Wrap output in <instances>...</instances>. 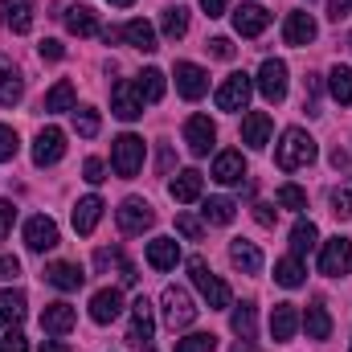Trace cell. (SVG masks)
Instances as JSON below:
<instances>
[{
    "label": "cell",
    "instance_id": "obj_1",
    "mask_svg": "<svg viewBox=\"0 0 352 352\" xmlns=\"http://www.w3.org/2000/svg\"><path fill=\"white\" fill-rule=\"evenodd\" d=\"M316 160V140L303 131V127H287L278 148H274V164L283 173H295V168H307Z\"/></svg>",
    "mask_w": 352,
    "mask_h": 352
},
{
    "label": "cell",
    "instance_id": "obj_2",
    "mask_svg": "<svg viewBox=\"0 0 352 352\" xmlns=\"http://www.w3.org/2000/svg\"><path fill=\"white\" fill-rule=\"evenodd\" d=\"M111 168L115 176H123V180H131V176L144 168V140L140 135H119L115 140V148H111Z\"/></svg>",
    "mask_w": 352,
    "mask_h": 352
},
{
    "label": "cell",
    "instance_id": "obj_3",
    "mask_svg": "<svg viewBox=\"0 0 352 352\" xmlns=\"http://www.w3.org/2000/svg\"><path fill=\"white\" fill-rule=\"evenodd\" d=\"M188 274H192V283H197V291L209 299V307H230V287L209 270L205 258H188Z\"/></svg>",
    "mask_w": 352,
    "mask_h": 352
},
{
    "label": "cell",
    "instance_id": "obj_4",
    "mask_svg": "<svg viewBox=\"0 0 352 352\" xmlns=\"http://www.w3.org/2000/svg\"><path fill=\"white\" fill-rule=\"evenodd\" d=\"M160 303H164V324H168L173 332L188 328V324L197 320V307H192V299H188V291H184V287H164Z\"/></svg>",
    "mask_w": 352,
    "mask_h": 352
},
{
    "label": "cell",
    "instance_id": "obj_5",
    "mask_svg": "<svg viewBox=\"0 0 352 352\" xmlns=\"http://www.w3.org/2000/svg\"><path fill=\"white\" fill-rule=\"evenodd\" d=\"M352 270V242L349 238H328L324 242V250H320V274H328V278H344Z\"/></svg>",
    "mask_w": 352,
    "mask_h": 352
},
{
    "label": "cell",
    "instance_id": "obj_6",
    "mask_svg": "<svg viewBox=\"0 0 352 352\" xmlns=\"http://www.w3.org/2000/svg\"><path fill=\"white\" fill-rule=\"evenodd\" d=\"M250 94H254V78L242 74V70H234V74L217 87V111H246Z\"/></svg>",
    "mask_w": 352,
    "mask_h": 352
},
{
    "label": "cell",
    "instance_id": "obj_7",
    "mask_svg": "<svg viewBox=\"0 0 352 352\" xmlns=\"http://www.w3.org/2000/svg\"><path fill=\"white\" fill-rule=\"evenodd\" d=\"M115 217H119V230H123V234H144V230L156 226V213H152V205H148L144 197H127V201L115 209Z\"/></svg>",
    "mask_w": 352,
    "mask_h": 352
},
{
    "label": "cell",
    "instance_id": "obj_8",
    "mask_svg": "<svg viewBox=\"0 0 352 352\" xmlns=\"http://www.w3.org/2000/svg\"><path fill=\"white\" fill-rule=\"evenodd\" d=\"M66 156V131L62 127H41L37 140H33V164L37 168H50Z\"/></svg>",
    "mask_w": 352,
    "mask_h": 352
},
{
    "label": "cell",
    "instance_id": "obj_9",
    "mask_svg": "<svg viewBox=\"0 0 352 352\" xmlns=\"http://www.w3.org/2000/svg\"><path fill=\"white\" fill-rule=\"evenodd\" d=\"M254 87L263 90L266 102H283V98H287V62L266 58L263 66H258V82H254Z\"/></svg>",
    "mask_w": 352,
    "mask_h": 352
},
{
    "label": "cell",
    "instance_id": "obj_10",
    "mask_svg": "<svg viewBox=\"0 0 352 352\" xmlns=\"http://www.w3.org/2000/svg\"><path fill=\"white\" fill-rule=\"evenodd\" d=\"M156 336V320H152V303L140 295L135 303H131V324H127V344L131 349H144L148 340Z\"/></svg>",
    "mask_w": 352,
    "mask_h": 352
},
{
    "label": "cell",
    "instance_id": "obj_11",
    "mask_svg": "<svg viewBox=\"0 0 352 352\" xmlns=\"http://www.w3.org/2000/svg\"><path fill=\"white\" fill-rule=\"evenodd\" d=\"M213 140H217L213 119H209V115H188V123H184V144H188V152H192V156H209Z\"/></svg>",
    "mask_w": 352,
    "mask_h": 352
},
{
    "label": "cell",
    "instance_id": "obj_12",
    "mask_svg": "<svg viewBox=\"0 0 352 352\" xmlns=\"http://www.w3.org/2000/svg\"><path fill=\"white\" fill-rule=\"evenodd\" d=\"M25 246H29L33 254L54 250V246H58V226H54V217H45V213L29 217V221H25Z\"/></svg>",
    "mask_w": 352,
    "mask_h": 352
},
{
    "label": "cell",
    "instance_id": "obj_13",
    "mask_svg": "<svg viewBox=\"0 0 352 352\" xmlns=\"http://www.w3.org/2000/svg\"><path fill=\"white\" fill-rule=\"evenodd\" d=\"M176 90H180L188 102H197V98L209 94V74H205L197 62H176Z\"/></svg>",
    "mask_w": 352,
    "mask_h": 352
},
{
    "label": "cell",
    "instance_id": "obj_14",
    "mask_svg": "<svg viewBox=\"0 0 352 352\" xmlns=\"http://www.w3.org/2000/svg\"><path fill=\"white\" fill-rule=\"evenodd\" d=\"M111 111L123 119V123H131V119H140L144 115V98H140V90H135V82H115V90H111Z\"/></svg>",
    "mask_w": 352,
    "mask_h": 352
},
{
    "label": "cell",
    "instance_id": "obj_15",
    "mask_svg": "<svg viewBox=\"0 0 352 352\" xmlns=\"http://www.w3.org/2000/svg\"><path fill=\"white\" fill-rule=\"evenodd\" d=\"M119 316H123V295H119L115 287L94 291V299H90V320H94V324H115Z\"/></svg>",
    "mask_w": 352,
    "mask_h": 352
},
{
    "label": "cell",
    "instance_id": "obj_16",
    "mask_svg": "<svg viewBox=\"0 0 352 352\" xmlns=\"http://www.w3.org/2000/svg\"><path fill=\"white\" fill-rule=\"evenodd\" d=\"M316 21H311V12H287V21H283V41L287 45H311L316 41Z\"/></svg>",
    "mask_w": 352,
    "mask_h": 352
},
{
    "label": "cell",
    "instance_id": "obj_17",
    "mask_svg": "<svg viewBox=\"0 0 352 352\" xmlns=\"http://www.w3.org/2000/svg\"><path fill=\"white\" fill-rule=\"evenodd\" d=\"M119 41H127V45H131V50H140V54H152V50H160V45H156V29H152L144 16H135V21L119 25Z\"/></svg>",
    "mask_w": 352,
    "mask_h": 352
},
{
    "label": "cell",
    "instance_id": "obj_18",
    "mask_svg": "<svg viewBox=\"0 0 352 352\" xmlns=\"http://www.w3.org/2000/svg\"><path fill=\"white\" fill-rule=\"evenodd\" d=\"M74 320H78V311L70 307V303H45V311H41V328L50 332V336H66L70 328H74Z\"/></svg>",
    "mask_w": 352,
    "mask_h": 352
},
{
    "label": "cell",
    "instance_id": "obj_19",
    "mask_svg": "<svg viewBox=\"0 0 352 352\" xmlns=\"http://www.w3.org/2000/svg\"><path fill=\"white\" fill-rule=\"evenodd\" d=\"M41 278H45L50 287H58V291H78V287L87 283V274H82L78 263H50Z\"/></svg>",
    "mask_w": 352,
    "mask_h": 352
},
{
    "label": "cell",
    "instance_id": "obj_20",
    "mask_svg": "<svg viewBox=\"0 0 352 352\" xmlns=\"http://www.w3.org/2000/svg\"><path fill=\"white\" fill-rule=\"evenodd\" d=\"M62 21H66V29H70L74 37H94V33H98V12H94L90 4H70V8H62Z\"/></svg>",
    "mask_w": 352,
    "mask_h": 352
},
{
    "label": "cell",
    "instance_id": "obj_21",
    "mask_svg": "<svg viewBox=\"0 0 352 352\" xmlns=\"http://www.w3.org/2000/svg\"><path fill=\"white\" fill-rule=\"evenodd\" d=\"M266 25H270V12H266L263 4H242V8H234V29H238L242 37H258Z\"/></svg>",
    "mask_w": 352,
    "mask_h": 352
},
{
    "label": "cell",
    "instance_id": "obj_22",
    "mask_svg": "<svg viewBox=\"0 0 352 352\" xmlns=\"http://www.w3.org/2000/svg\"><path fill=\"white\" fill-rule=\"evenodd\" d=\"M25 94V82H21V70L12 66V58L0 54V107H16Z\"/></svg>",
    "mask_w": 352,
    "mask_h": 352
},
{
    "label": "cell",
    "instance_id": "obj_23",
    "mask_svg": "<svg viewBox=\"0 0 352 352\" xmlns=\"http://www.w3.org/2000/svg\"><path fill=\"white\" fill-rule=\"evenodd\" d=\"M270 131H274V123H270L266 111H250L242 119V144H250V148H266L270 144Z\"/></svg>",
    "mask_w": 352,
    "mask_h": 352
},
{
    "label": "cell",
    "instance_id": "obj_24",
    "mask_svg": "<svg viewBox=\"0 0 352 352\" xmlns=\"http://www.w3.org/2000/svg\"><path fill=\"white\" fill-rule=\"evenodd\" d=\"M0 16L12 33H29L33 29V0H0Z\"/></svg>",
    "mask_w": 352,
    "mask_h": 352
},
{
    "label": "cell",
    "instance_id": "obj_25",
    "mask_svg": "<svg viewBox=\"0 0 352 352\" xmlns=\"http://www.w3.org/2000/svg\"><path fill=\"white\" fill-rule=\"evenodd\" d=\"M230 263L238 266L242 274H258L263 270V250L254 242H246V238H234L230 242Z\"/></svg>",
    "mask_w": 352,
    "mask_h": 352
},
{
    "label": "cell",
    "instance_id": "obj_26",
    "mask_svg": "<svg viewBox=\"0 0 352 352\" xmlns=\"http://www.w3.org/2000/svg\"><path fill=\"white\" fill-rule=\"evenodd\" d=\"M295 328H299V311H295V303H274V311H270V336L283 344V340L295 336Z\"/></svg>",
    "mask_w": 352,
    "mask_h": 352
},
{
    "label": "cell",
    "instance_id": "obj_27",
    "mask_svg": "<svg viewBox=\"0 0 352 352\" xmlns=\"http://www.w3.org/2000/svg\"><path fill=\"white\" fill-rule=\"evenodd\" d=\"M242 176H246L242 152H217V160H213V180L217 184H238Z\"/></svg>",
    "mask_w": 352,
    "mask_h": 352
},
{
    "label": "cell",
    "instance_id": "obj_28",
    "mask_svg": "<svg viewBox=\"0 0 352 352\" xmlns=\"http://www.w3.org/2000/svg\"><path fill=\"white\" fill-rule=\"evenodd\" d=\"M176 263H180L176 238H156V242H148V266H152V270H173Z\"/></svg>",
    "mask_w": 352,
    "mask_h": 352
},
{
    "label": "cell",
    "instance_id": "obj_29",
    "mask_svg": "<svg viewBox=\"0 0 352 352\" xmlns=\"http://www.w3.org/2000/svg\"><path fill=\"white\" fill-rule=\"evenodd\" d=\"M201 188H205V176L197 173V168H184V173L176 176L173 184H168V192H173V201L180 205H188V201H197L201 197Z\"/></svg>",
    "mask_w": 352,
    "mask_h": 352
},
{
    "label": "cell",
    "instance_id": "obj_30",
    "mask_svg": "<svg viewBox=\"0 0 352 352\" xmlns=\"http://www.w3.org/2000/svg\"><path fill=\"white\" fill-rule=\"evenodd\" d=\"M102 209H107V205H102L98 197H82V201L74 205V230H78V234H94V226L102 221Z\"/></svg>",
    "mask_w": 352,
    "mask_h": 352
},
{
    "label": "cell",
    "instance_id": "obj_31",
    "mask_svg": "<svg viewBox=\"0 0 352 352\" xmlns=\"http://www.w3.org/2000/svg\"><path fill=\"white\" fill-rule=\"evenodd\" d=\"M316 242H320L316 221H295V226H291V254H295V258L311 254V250H316Z\"/></svg>",
    "mask_w": 352,
    "mask_h": 352
},
{
    "label": "cell",
    "instance_id": "obj_32",
    "mask_svg": "<svg viewBox=\"0 0 352 352\" xmlns=\"http://www.w3.org/2000/svg\"><path fill=\"white\" fill-rule=\"evenodd\" d=\"M303 328H307V336H311V340H328V336H332V316H328V307H324L320 299L307 307Z\"/></svg>",
    "mask_w": 352,
    "mask_h": 352
},
{
    "label": "cell",
    "instance_id": "obj_33",
    "mask_svg": "<svg viewBox=\"0 0 352 352\" xmlns=\"http://www.w3.org/2000/svg\"><path fill=\"white\" fill-rule=\"evenodd\" d=\"M25 320V291H0V328H16Z\"/></svg>",
    "mask_w": 352,
    "mask_h": 352
},
{
    "label": "cell",
    "instance_id": "obj_34",
    "mask_svg": "<svg viewBox=\"0 0 352 352\" xmlns=\"http://www.w3.org/2000/svg\"><path fill=\"white\" fill-rule=\"evenodd\" d=\"M303 278H307V266L299 263L295 254H287V258L274 263V283L278 287H303Z\"/></svg>",
    "mask_w": 352,
    "mask_h": 352
},
{
    "label": "cell",
    "instance_id": "obj_35",
    "mask_svg": "<svg viewBox=\"0 0 352 352\" xmlns=\"http://www.w3.org/2000/svg\"><path fill=\"white\" fill-rule=\"evenodd\" d=\"M201 213H205V221H209V226H230V221H234V213H238V205H234L230 197H209V201L201 205Z\"/></svg>",
    "mask_w": 352,
    "mask_h": 352
},
{
    "label": "cell",
    "instance_id": "obj_36",
    "mask_svg": "<svg viewBox=\"0 0 352 352\" xmlns=\"http://www.w3.org/2000/svg\"><path fill=\"white\" fill-rule=\"evenodd\" d=\"M328 90H332V98H336L340 107H352V70L349 66H332V74H328Z\"/></svg>",
    "mask_w": 352,
    "mask_h": 352
},
{
    "label": "cell",
    "instance_id": "obj_37",
    "mask_svg": "<svg viewBox=\"0 0 352 352\" xmlns=\"http://www.w3.org/2000/svg\"><path fill=\"white\" fill-rule=\"evenodd\" d=\"M74 82L70 78H62V82H54L50 94H45V111H74Z\"/></svg>",
    "mask_w": 352,
    "mask_h": 352
},
{
    "label": "cell",
    "instance_id": "obj_38",
    "mask_svg": "<svg viewBox=\"0 0 352 352\" xmlns=\"http://www.w3.org/2000/svg\"><path fill=\"white\" fill-rule=\"evenodd\" d=\"M160 29H164V37L168 41H180L184 33H188V8H164V16H160Z\"/></svg>",
    "mask_w": 352,
    "mask_h": 352
},
{
    "label": "cell",
    "instance_id": "obj_39",
    "mask_svg": "<svg viewBox=\"0 0 352 352\" xmlns=\"http://www.w3.org/2000/svg\"><path fill=\"white\" fill-rule=\"evenodd\" d=\"M135 90H140L144 102H160V98H164V74H160V70H144V74L135 78Z\"/></svg>",
    "mask_w": 352,
    "mask_h": 352
},
{
    "label": "cell",
    "instance_id": "obj_40",
    "mask_svg": "<svg viewBox=\"0 0 352 352\" xmlns=\"http://www.w3.org/2000/svg\"><path fill=\"white\" fill-rule=\"evenodd\" d=\"M230 328H234L242 340H254V303H238L234 316H230Z\"/></svg>",
    "mask_w": 352,
    "mask_h": 352
},
{
    "label": "cell",
    "instance_id": "obj_41",
    "mask_svg": "<svg viewBox=\"0 0 352 352\" xmlns=\"http://www.w3.org/2000/svg\"><path fill=\"white\" fill-rule=\"evenodd\" d=\"M98 127H102V119H98V111H94V107H74V131H78L82 140H94V135H98Z\"/></svg>",
    "mask_w": 352,
    "mask_h": 352
},
{
    "label": "cell",
    "instance_id": "obj_42",
    "mask_svg": "<svg viewBox=\"0 0 352 352\" xmlns=\"http://www.w3.org/2000/svg\"><path fill=\"white\" fill-rule=\"evenodd\" d=\"M176 352H217V336L213 332H192V336L176 340Z\"/></svg>",
    "mask_w": 352,
    "mask_h": 352
},
{
    "label": "cell",
    "instance_id": "obj_43",
    "mask_svg": "<svg viewBox=\"0 0 352 352\" xmlns=\"http://www.w3.org/2000/svg\"><path fill=\"white\" fill-rule=\"evenodd\" d=\"M274 201H278L283 209H295V213H299V209H307V192H303L299 184H283V188L274 192Z\"/></svg>",
    "mask_w": 352,
    "mask_h": 352
},
{
    "label": "cell",
    "instance_id": "obj_44",
    "mask_svg": "<svg viewBox=\"0 0 352 352\" xmlns=\"http://www.w3.org/2000/svg\"><path fill=\"white\" fill-rule=\"evenodd\" d=\"M332 217H336V221H344V217H352V188H349V184L332 192Z\"/></svg>",
    "mask_w": 352,
    "mask_h": 352
},
{
    "label": "cell",
    "instance_id": "obj_45",
    "mask_svg": "<svg viewBox=\"0 0 352 352\" xmlns=\"http://www.w3.org/2000/svg\"><path fill=\"white\" fill-rule=\"evenodd\" d=\"M316 107H320V78L307 74V78H303V111H307V115H320Z\"/></svg>",
    "mask_w": 352,
    "mask_h": 352
},
{
    "label": "cell",
    "instance_id": "obj_46",
    "mask_svg": "<svg viewBox=\"0 0 352 352\" xmlns=\"http://www.w3.org/2000/svg\"><path fill=\"white\" fill-rule=\"evenodd\" d=\"M176 230H180L188 242H201V234H205V230H201V221H197L192 213H176Z\"/></svg>",
    "mask_w": 352,
    "mask_h": 352
},
{
    "label": "cell",
    "instance_id": "obj_47",
    "mask_svg": "<svg viewBox=\"0 0 352 352\" xmlns=\"http://www.w3.org/2000/svg\"><path fill=\"white\" fill-rule=\"evenodd\" d=\"M16 148H21V140H16V131L0 123V164H4V160H12V156H16Z\"/></svg>",
    "mask_w": 352,
    "mask_h": 352
},
{
    "label": "cell",
    "instance_id": "obj_48",
    "mask_svg": "<svg viewBox=\"0 0 352 352\" xmlns=\"http://www.w3.org/2000/svg\"><path fill=\"white\" fill-rule=\"evenodd\" d=\"M0 352H29V340H25L16 328H8V332H4V340H0Z\"/></svg>",
    "mask_w": 352,
    "mask_h": 352
},
{
    "label": "cell",
    "instance_id": "obj_49",
    "mask_svg": "<svg viewBox=\"0 0 352 352\" xmlns=\"http://www.w3.org/2000/svg\"><path fill=\"white\" fill-rule=\"evenodd\" d=\"M205 50H209L213 58H221V62H230V58H234V41H230V37H213Z\"/></svg>",
    "mask_w": 352,
    "mask_h": 352
},
{
    "label": "cell",
    "instance_id": "obj_50",
    "mask_svg": "<svg viewBox=\"0 0 352 352\" xmlns=\"http://www.w3.org/2000/svg\"><path fill=\"white\" fill-rule=\"evenodd\" d=\"M12 221H16V205H12V201H0V242L8 238Z\"/></svg>",
    "mask_w": 352,
    "mask_h": 352
},
{
    "label": "cell",
    "instance_id": "obj_51",
    "mask_svg": "<svg viewBox=\"0 0 352 352\" xmlns=\"http://www.w3.org/2000/svg\"><path fill=\"white\" fill-rule=\"evenodd\" d=\"M82 180H90V184H102V180H107V168H102V160H94V156H90L87 164H82Z\"/></svg>",
    "mask_w": 352,
    "mask_h": 352
},
{
    "label": "cell",
    "instance_id": "obj_52",
    "mask_svg": "<svg viewBox=\"0 0 352 352\" xmlns=\"http://www.w3.org/2000/svg\"><path fill=\"white\" fill-rule=\"evenodd\" d=\"M37 50H41V58H45V62H62V54H66V50H62V41H54V37H45Z\"/></svg>",
    "mask_w": 352,
    "mask_h": 352
},
{
    "label": "cell",
    "instance_id": "obj_53",
    "mask_svg": "<svg viewBox=\"0 0 352 352\" xmlns=\"http://www.w3.org/2000/svg\"><path fill=\"white\" fill-rule=\"evenodd\" d=\"M254 221H258L263 230H270V226L278 221V209H274V205H254Z\"/></svg>",
    "mask_w": 352,
    "mask_h": 352
},
{
    "label": "cell",
    "instance_id": "obj_54",
    "mask_svg": "<svg viewBox=\"0 0 352 352\" xmlns=\"http://www.w3.org/2000/svg\"><path fill=\"white\" fill-rule=\"evenodd\" d=\"M119 263H123V250H98V254H94V266H98V270L119 266Z\"/></svg>",
    "mask_w": 352,
    "mask_h": 352
},
{
    "label": "cell",
    "instance_id": "obj_55",
    "mask_svg": "<svg viewBox=\"0 0 352 352\" xmlns=\"http://www.w3.org/2000/svg\"><path fill=\"white\" fill-rule=\"evenodd\" d=\"M12 274H21V263L12 254H0V278H12Z\"/></svg>",
    "mask_w": 352,
    "mask_h": 352
},
{
    "label": "cell",
    "instance_id": "obj_56",
    "mask_svg": "<svg viewBox=\"0 0 352 352\" xmlns=\"http://www.w3.org/2000/svg\"><path fill=\"white\" fill-rule=\"evenodd\" d=\"M201 8H205V16H226L230 0H201Z\"/></svg>",
    "mask_w": 352,
    "mask_h": 352
},
{
    "label": "cell",
    "instance_id": "obj_57",
    "mask_svg": "<svg viewBox=\"0 0 352 352\" xmlns=\"http://www.w3.org/2000/svg\"><path fill=\"white\" fill-rule=\"evenodd\" d=\"M349 8H352V0H328V16H332V21L349 16Z\"/></svg>",
    "mask_w": 352,
    "mask_h": 352
},
{
    "label": "cell",
    "instance_id": "obj_58",
    "mask_svg": "<svg viewBox=\"0 0 352 352\" xmlns=\"http://www.w3.org/2000/svg\"><path fill=\"white\" fill-rule=\"evenodd\" d=\"M168 168H173V148L164 144V148H160V173H168Z\"/></svg>",
    "mask_w": 352,
    "mask_h": 352
},
{
    "label": "cell",
    "instance_id": "obj_59",
    "mask_svg": "<svg viewBox=\"0 0 352 352\" xmlns=\"http://www.w3.org/2000/svg\"><path fill=\"white\" fill-rule=\"evenodd\" d=\"M332 168H349V152H344V148L332 152Z\"/></svg>",
    "mask_w": 352,
    "mask_h": 352
},
{
    "label": "cell",
    "instance_id": "obj_60",
    "mask_svg": "<svg viewBox=\"0 0 352 352\" xmlns=\"http://www.w3.org/2000/svg\"><path fill=\"white\" fill-rule=\"evenodd\" d=\"M41 352H70V344H62V340H45Z\"/></svg>",
    "mask_w": 352,
    "mask_h": 352
},
{
    "label": "cell",
    "instance_id": "obj_61",
    "mask_svg": "<svg viewBox=\"0 0 352 352\" xmlns=\"http://www.w3.org/2000/svg\"><path fill=\"white\" fill-rule=\"evenodd\" d=\"M230 352H258V349H254L250 340H238V344H234V349H230Z\"/></svg>",
    "mask_w": 352,
    "mask_h": 352
},
{
    "label": "cell",
    "instance_id": "obj_62",
    "mask_svg": "<svg viewBox=\"0 0 352 352\" xmlns=\"http://www.w3.org/2000/svg\"><path fill=\"white\" fill-rule=\"evenodd\" d=\"M107 4H119V8H127V4H131V0H107Z\"/></svg>",
    "mask_w": 352,
    "mask_h": 352
},
{
    "label": "cell",
    "instance_id": "obj_63",
    "mask_svg": "<svg viewBox=\"0 0 352 352\" xmlns=\"http://www.w3.org/2000/svg\"><path fill=\"white\" fill-rule=\"evenodd\" d=\"M349 50H352V37H349Z\"/></svg>",
    "mask_w": 352,
    "mask_h": 352
}]
</instances>
